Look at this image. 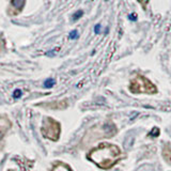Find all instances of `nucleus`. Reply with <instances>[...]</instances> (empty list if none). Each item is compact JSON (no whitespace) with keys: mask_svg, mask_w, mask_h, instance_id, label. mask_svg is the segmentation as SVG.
I'll list each match as a JSON object with an SVG mask.
<instances>
[{"mask_svg":"<svg viewBox=\"0 0 171 171\" xmlns=\"http://www.w3.org/2000/svg\"><path fill=\"white\" fill-rule=\"evenodd\" d=\"M55 85H56V81H55V79H52V78H48L44 81V88H46V89L52 88Z\"/></svg>","mask_w":171,"mask_h":171,"instance_id":"4","label":"nucleus"},{"mask_svg":"<svg viewBox=\"0 0 171 171\" xmlns=\"http://www.w3.org/2000/svg\"><path fill=\"white\" fill-rule=\"evenodd\" d=\"M83 10H78V11H76L75 13L72 15V20L76 21V20H78L80 17H83Z\"/></svg>","mask_w":171,"mask_h":171,"instance_id":"5","label":"nucleus"},{"mask_svg":"<svg viewBox=\"0 0 171 171\" xmlns=\"http://www.w3.org/2000/svg\"><path fill=\"white\" fill-rule=\"evenodd\" d=\"M11 4L14 8L18 10H23L26 4V0H11Z\"/></svg>","mask_w":171,"mask_h":171,"instance_id":"3","label":"nucleus"},{"mask_svg":"<svg viewBox=\"0 0 171 171\" xmlns=\"http://www.w3.org/2000/svg\"><path fill=\"white\" fill-rule=\"evenodd\" d=\"M108 31H109V29H106V30H105V33H106V34H107V33H108Z\"/></svg>","mask_w":171,"mask_h":171,"instance_id":"11","label":"nucleus"},{"mask_svg":"<svg viewBox=\"0 0 171 171\" xmlns=\"http://www.w3.org/2000/svg\"><path fill=\"white\" fill-rule=\"evenodd\" d=\"M132 92L134 93H140V92H146V93H155L156 88L155 86L149 80L148 78L143 76H137L134 78L129 86Z\"/></svg>","mask_w":171,"mask_h":171,"instance_id":"2","label":"nucleus"},{"mask_svg":"<svg viewBox=\"0 0 171 171\" xmlns=\"http://www.w3.org/2000/svg\"><path fill=\"white\" fill-rule=\"evenodd\" d=\"M79 38V34H78V31L77 30H72L69 34V38L70 40H77Z\"/></svg>","mask_w":171,"mask_h":171,"instance_id":"6","label":"nucleus"},{"mask_svg":"<svg viewBox=\"0 0 171 171\" xmlns=\"http://www.w3.org/2000/svg\"><path fill=\"white\" fill-rule=\"evenodd\" d=\"M127 18H128L131 21H136L137 20V15L135 13H131V14H128Z\"/></svg>","mask_w":171,"mask_h":171,"instance_id":"9","label":"nucleus"},{"mask_svg":"<svg viewBox=\"0 0 171 171\" xmlns=\"http://www.w3.org/2000/svg\"><path fill=\"white\" fill-rule=\"evenodd\" d=\"M55 52H56V49L49 50V52H46V55H47L48 57H50V56H54V55H55Z\"/></svg>","mask_w":171,"mask_h":171,"instance_id":"10","label":"nucleus"},{"mask_svg":"<svg viewBox=\"0 0 171 171\" xmlns=\"http://www.w3.org/2000/svg\"><path fill=\"white\" fill-rule=\"evenodd\" d=\"M101 29H102V25H101V24H96V25L94 26V33L95 34H100Z\"/></svg>","mask_w":171,"mask_h":171,"instance_id":"8","label":"nucleus"},{"mask_svg":"<svg viewBox=\"0 0 171 171\" xmlns=\"http://www.w3.org/2000/svg\"><path fill=\"white\" fill-rule=\"evenodd\" d=\"M120 157H121V151L115 146L108 143L101 144L98 148L92 150L89 154V158L94 162L98 167L104 169L114 166Z\"/></svg>","mask_w":171,"mask_h":171,"instance_id":"1","label":"nucleus"},{"mask_svg":"<svg viewBox=\"0 0 171 171\" xmlns=\"http://www.w3.org/2000/svg\"><path fill=\"white\" fill-rule=\"evenodd\" d=\"M21 94H23V92H21L20 89H16V90H14V92H13V97L19 98L21 96Z\"/></svg>","mask_w":171,"mask_h":171,"instance_id":"7","label":"nucleus"}]
</instances>
